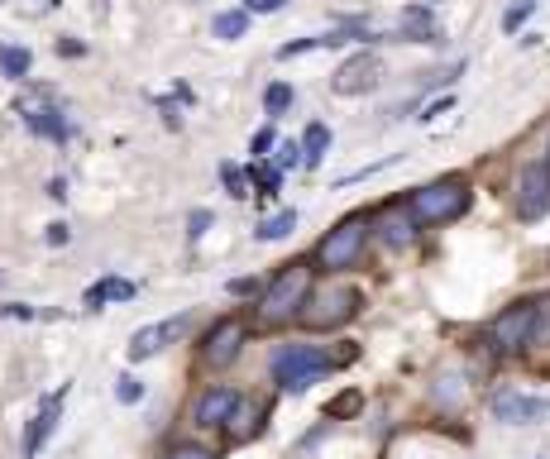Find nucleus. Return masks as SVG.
Masks as SVG:
<instances>
[{"instance_id":"f257e3e1","label":"nucleus","mask_w":550,"mask_h":459,"mask_svg":"<svg viewBox=\"0 0 550 459\" xmlns=\"http://www.w3.org/2000/svg\"><path fill=\"white\" fill-rule=\"evenodd\" d=\"M307 292H311V268L307 263H287L283 273L264 287V297H259V321L264 326H287L292 316H302Z\"/></svg>"},{"instance_id":"f03ea898","label":"nucleus","mask_w":550,"mask_h":459,"mask_svg":"<svg viewBox=\"0 0 550 459\" xmlns=\"http://www.w3.org/2000/svg\"><path fill=\"white\" fill-rule=\"evenodd\" d=\"M407 211L417 225H445V220H455L469 211V187H464L460 177H440V182H426L412 192L407 201Z\"/></svg>"},{"instance_id":"7ed1b4c3","label":"nucleus","mask_w":550,"mask_h":459,"mask_svg":"<svg viewBox=\"0 0 550 459\" xmlns=\"http://www.w3.org/2000/svg\"><path fill=\"white\" fill-rule=\"evenodd\" d=\"M326 373H330V354H321L316 345H283L273 354V383L287 388V393H302Z\"/></svg>"},{"instance_id":"20e7f679","label":"nucleus","mask_w":550,"mask_h":459,"mask_svg":"<svg viewBox=\"0 0 550 459\" xmlns=\"http://www.w3.org/2000/svg\"><path fill=\"white\" fill-rule=\"evenodd\" d=\"M354 311H359V292L350 283H326V287H311L307 306H302V321L311 330H335L345 326Z\"/></svg>"},{"instance_id":"39448f33","label":"nucleus","mask_w":550,"mask_h":459,"mask_svg":"<svg viewBox=\"0 0 550 459\" xmlns=\"http://www.w3.org/2000/svg\"><path fill=\"white\" fill-rule=\"evenodd\" d=\"M364 244H369V220H364V216H345L326 235V240L316 244V263L330 268V273H335V268H350V263L364 254Z\"/></svg>"},{"instance_id":"423d86ee","label":"nucleus","mask_w":550,"mask_h":459,"mask_svg":"<svg viewBox=\"0 0 550 459\" xmlns=\"http://www.w3.org/2000/svg\"><path fill=\"white\" fill-rule=\"evenodd\" d=\"M531 326H536V302H517L488 326V340H493V350L517 354L531 345Z\"/></svg>"},{"instance_id":"0eeeda50","label":"nucleus","mask_w":550,"mask_h":459,"mask_svg":"<svg viewBox=\"0 0 550 459\" xmlns=\"http://www.w3.org/2000/svg\"><path fill=\"white\" fill-rule=\"evenodd\" d=\"M378 82H383V58L378 53H354V58H345L340 63V72L330 77V87L340 91V96H364V91H374Z\"/></svg>"},{"instance_id":"6e6552de","label":"nucleus","mask_w":550,"mask_h":459,"mask_svg":"<svg viewBox=\"0 0 550 459\" xmlns=\"http://www.w3.org/2000/svg\"><path fill=\"white\" fill-rule=\"evenodd\" d=\"M550 211V163H531L517 173V216L541 220Z\"/></svg>"},{"instance_id":"1a4fd4ad","label":"nucleus","mask_w":550,"mask_h":459,"mask_svg":"<svg viewBox=\"0 0 550 459\" xmlns=\"http://www.w3.org/2000/svg\"><path fill=\"white\" fill-rule=\"evenodd\" d=\"M244 350V326L240 321H216V326L206 330V340H201V364L206 369H230Z\"/></svg>"},{"instance_id":"9d476101","label":"nucleus","mask_w":550,"mask_h":459,"mask_svg":"<svg viewBox=\"0 0 550 459\" xmlns=\"http://www.w3.org/2000/svg\"><path fill=\"white\" fill-rule=\"evenodd\" d=\"M493 416L503 426H536L550 416V397H531V393H498L493 397Z\"/></svg>"},{"instance_id":"9b49d317","label":"nucleus","mask_w":550,"mask_h":459,"mask_svg":"<svg viewBox=\"0 0 550 459\" xmlns=\"http://www.w3.org/2000/svg\"><path fill=\"white\" fill-rule=\"evenodd\" d=\"M63 402H67V388H58V393H48V402L39 407V416L29 421V431H24V455L34 459L39 450L48 445V436H53V426H58V416H63Z\"/></svg>"},{"instance_id":"f8f14e48","label":"nucleus","mask_w":550,"mask_h":459,"mask_svg":"<svg viewBox=\"0 0 550 459\" xmlns=\"http://www.w3.org/2000/svg\"><path fill=\"white\" fill-rule=\"evenodd\" d=\"M182 316H168V321H158V326H144V330H134V340H130V359H154L168 340H177L182 335Z\"/></svg>"},{"instance_id":"ddd939ff","label":"nucleus","mask_w":550,"mask_h":459,"mask_svg":"<svg viewBox=\"0 0 550 459\" xmlns=\"http://www.w3.org/2000/svg\"><path fill=\"white\" fill-rule=\"evenodd\" d=\"M235 407H240V393H235V388H206V393L197 397L192 416H197L201 426H220V421L235 416Z\"/></svg>"},{"instance_id":"4468645a","label":"nucleus","mask_w":550,"mask_h":459,"mask_svg":"<svg viewBox=\"0 0 550 459\" xmlns=\"http://www.w3.org/2000/svg\"><path fill=\"white\" fill-rule=\"evenodd\" d=\"M378 235H383L388 249H407V244L417 240V220H412L407 206H388V211L378 216Z\"/></svg>"},{"instance_id":"2eb2a0df","label":"nucleus","mask_w":550,"mask_h":459,"mask_svg":"<svg viewBox=\"0 0 550 459\" xmlns=\"http://www.w3.org/2000/svg\"><path fill=\"white\" fill-rule=\"evenodd\" d=\"M402 39H407V44H431V39H436V20H431L426 5H407V10H402Z\"/></svg>"},{"instance_id":"dca6fc26","label":"nucleus","mask_w":550,"mask_h":459,"mask_svg":"<svg viewBox=\"0 0 550 459\" xmlns=\"http://www.w3.org/2000/svg\"><path fill=\"white\" fill-rule=\"evenodd\" d=\"M130 297H134V283H125V278H101V283L82 297V306H87V311H101L106 302H130Z\"/></svg>"},{"instance_id":"f3484780","label":"nucleus","mask_w":550,"mask_h":459,"mask_svg":"<svg viewBox=\"0 0 550 459\" xmlns=\"http://www.w3.org/2000/svg\"><path fill=\"white\" fill-rule=\"evenodd\" d=\"M211 34H216V39H225V44L244 39V34H249V10H225V15H216Z\"/></svg>"},{"instance_id":"a211bd4d","label":"nucleus","mask_w":550,"mask_h":459,"mask_svg":"<svg viewBox=\"0 0 550 459\" xmlns=\"http://www.w3.org/2000/svg\"><path fill=\"white\" fill-rule=\"evenodd\" d=\"M259 416H264V407H254V402H244L240 397V407H235V416H230V436L235 440L259 436Z\"/></svg>"},{"instance_id":"6ab92c4d","label":"nucleus","mask_w":550,"mask_h":459,"mask_svg":"<svg viewBox=\"0 0 550 459\" xmlns=\"http://www.w3.org/2000/svg\"><path fill=\"white\" fill-rule=\"evenodd\" d=\"M326 149H330V130L326 125H307V134H302V163L316 168V163L326 158Z\"/></svg>"},{"instance_id":"aec40b11","label":"nucleus","mask_w":550,"mask_h":459,"mask_svg":"<svg viewBox=\"0 0 550 459\" xmlns=\"http://www.w3.org/2000/svg\"><path fill=\"white\" fill-rule=\"evenodd\" d=\"M292 230H297V211H278V216H268L264 225L254 230V235L268 244V240H283V235H292Z\"/></svg>"},{"instance_id":"412c9836","label":"nucleus","mask_w":550,"mask_h":459,"mask_svg":"<svg viewBox=\"0 0 550 459\" xmlns=\"http://www.w3.org/2000/svg\"><path fill=\"white\" fill-rule=\"evenodd\" d=\"M335 44H350V34H321V39H297V44H283L278 58H297V53H311V48H335Z\"/></svg>"},{"instance_id":"4be33fe9","label":"nucleus","mask_w":550,"mask_h":459,"mask_svg":"<svg viewBox=\"0 0 550 459\" xmlns=\"http://www.w3.org/2000/svg\"><path fill=\"white\" fill-rule=\"evenodd\" d=\"M29 48H0V72L5 77H29Z\"/></svg>"},{"instance_id":"5701e85b","label":"nucleus","mask_w":550,"mask_h":459,"mask_svg":"<svg viewBox=\"0 0 550 459\" xmlns=\"http://www.w3.org/2000/svg\"><path fill=\"white\" fill-rule=\"evenodd\" d=\"M287 106H292V87H287V82H273V87L264 91V110L268 115H283Z\"/></svg>"},{"instance_id":"b1692460","label":"nucleus","mask_w":550,"mask_h":459,"mask_svg":"<svg viewBox=\"0 0 550 459\" xmlns=\"http://www.w3.org/2000/svg\"><path fill=\"white\" fill-rule=\"evenodd\" d=\"M531 10H536V0H512V5H507V15H503V29H507V34H517V29L527 24Z\"/></svg>"},{"instance_id":"393cba45","label":"nucleus","mask_w":550,"mask_h":459,"mask_svg":"<svg viewBox=\"0 0 550 459\" xmlns=\"http://www.w3.org/2000/svg\"><path fill=\"white\" fill-rule=\"evenodd\" d=\"M220 182H225L230 197H249V182H244V173L235 168V163H220Z\"/></svg>"},{"instance_id":"a878e982","label":"nucleus","mask_w":550,"mask_h":459,"mask_svg":"<svg viewBox=\"0 0 550 459\" xmlns=\"http://www.w3.org/2000/svg\"><path fill=\"white\" fill-rule=\"evenodd\" d=\"M531 345H550V297L536 302V326H531Z\"/></svg>"},{"instance_id":"bb28decb","label":"nucleus","mask_w":550,"mask_h":459,"mask_svg":"<svg viewBox=\"0 0 550 459\" xmlns=\"http://www.w3.org/2000/svg\"><path fill=\"white\" fill-rule=\"evenodd\" d=\"M29 130H39V134H53V139H63L67 125L53 115V110H44V115H29Z\"/></svg>"},{"instance_id":"cd10ccee","label":"nucleus","mask_w":550,"mask_h":459,"mask_svg":"<svg viewBox=\"0 0 550 459\" xmlns=\"http://www.w3.org/2000/svg\"><path fill=\"white\" fill-rule=\"evenodd\" d=\"M254 182H259V192H278V168H268V163H254Z\"/></svg>"},{"instance_id":"c85d7f7f","label":"nucleus","mask_w":550,"mask_h":459,"mask_svg":"<svg viewBox=\"0 0 550 459\" xmlns=\"http://www.w3.org/2000/svg\"><path fill=\"white\" fill-rule=\"evenodd\" d=\"M115 397H120V402H139V397H144V383H139V378H120V383H115Z\"/></svg>"},{"instance_id":"c756f323","label":"nucleus","mask_w":550,"mask_h":459,"mask_svg":"<svg viewBox=\"0 0 550 459\" xmlns=\"http://www.w3.org/2000/svg\"><path fill=\"white\" fill-rule=\"evenodd\" d=\"M163 459H216V455H211L206 445H173Z\"/></svg>"},{"instance_id":"7c9ffc66","label":"nucleus","mask_w":550,"mask_h":459,"mask_svg":"<svg viewBox=\"0 0 550 459\" xmlns=\"http://www.w3.org/2000/svg\"><path fill=\"white\" fill-rule=\"evenodd\" d=\"M359 412V393H340L330 402V416H354Z\"/></svg>"},{"instance_id":"2f4dec72","label":"nucleus","mask_w":550,"mask_h":459,"mask_svg":"<svg viewBox=\"0 0 550 459\" xmlns=\"http://www.w3.org/2000/svg\"><path fill=\"white\" fill-rule=\"evenodd\" d=\"M278 163H283V168H297V163H302V144H278Z\"/></svg>"},{"instance_id":"473e14b6","label":"nucleus","mask_w":550,"mask_h":459,"mask_svg":"<svg viewBox=\"0 0 550 459\" xmlns=\"http://www.w3.org/2000/svg\"><path fill=\"white\" fill-rule=\"evenodd\" d=\"M249 10H259V15H273V10H283L287 0H244Z\"/></svg>"},{"instance_id":"72a5a7b5","label":"nucleus","mask_w":550,"mask_h":459,"mask_svg":"<svg viewBox=\"0 0 550 459\" xmlns=\"http://www.w3.org/2000/svg\"><path fill=\"white\" fill-rule=\"evenodd\" d=\"M0 316H15V321H29L34 311H29V306H24V302H10V306H0Z\"/></svg>"},{"instance_id":"f704fd0d","label":"nucleus","mask_w":550,"mask_h":459,"mask_svg":"<svg viewBox=\"0 0 550 459\" xmlns=\"http://www.w3.org/2000/svg\"><path fill=\"white\" fill-rule=\"evenodd\" d=\"M206 225H211V211H197V216H192V240L206 235Z\"/></svg>"},{"instance_id":"c9c22d12","label":"nucleus","mask_w":550,"mask_h":459,"mask_svg":"<svg viewBox=\"0 0 550 459\" xmlns=\"http://www.w3.org/2000/svg\"><path fill=\"white\" fill-rule=\"evenodd\" d=\"M249 292H259L254 278H240V283H230V297H249Z\"/></svg>"},{"instance_id":"e433bc0d","label":"nucleus","mask_w":550,"mask_h":459,"mask_svg":"<svg viewBox=\"0 0 550 459\" xmlns=\"http://www.w3.org/2000/svg\"><path fill=\"white\" fill-rule=\"evenodd\" d=\"M268 149H273V130H259V134H254V153H259V158H264Z\"/></svg>"},{"instance_id":"4c0bfd02","label":"nucleus","mask_w":550,"mask_h":459,"mask_svg":"<svg viewBox=\"0 0 550 459\" xmlns=\"http://www.w3.org/2000/svg\"><path fill=\"white\" fill-rule=\"evenodd\" d=\"M48 197H53V201H67V182H63V177H53V182H48Z\"/></svg>"},{"instance_id":"58836bf2","label":"nucleus","mask_w":550,"mask_h":459,"mask_svg":"<svg viewBox=\"0 0 550 459\" xmlns=\"http://www.w3.org/2000/svg\"><path fill=\"white\" fill-rule=\"evenodd\" d=\"M48 244H67V225H48Z\"/></svg>"},{"instance_id":"ea45409f","label":"nucleus","mask_w":550,"mask_h":459,"mask_svg":"<svg viewBox=\"0 0 550 459\" xmlns=\"http://www.w3.org/2000/svg\"><path fill=\"white\" fill-rule=\"evenodd\" d=\"M0 283H5V268H0Z\"/></svg>"}]
</instances>
